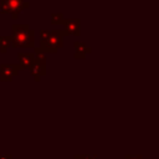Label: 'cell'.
<instances>
[{"label": "cell", "instance_id": "4", "mask_svg": "<svg viewBox=\"0 0 159 159\" xmlns=\"http://www.w3.org/2000/svg\"><path fill=\"white\" fill-rule=\"evenodd\" d=\"M65 32L66 34H71L75 36L80 35V21L75 20V19H70V20H65Z\"/></svg>", "mask_w": 159, "mask_h": 159}, {"label": "cell", "instance_id": "8", "mask_svg": "<svg viewBox=\"0 0 159 159\" xmlns=\"http://www.w3.org/2000/svg\"><path fill=\"white\" fill-rule=\"evenodd\" d=\"M75 46H76V53H81L82 56L86 53V52H88L89 51V48H87L86 46H84V43H80V42H76L75 43Z\"/></svg>", "mask_w": 159, "mask_h": 159}, {"label": "cell", "instance_id": "6", "mask_svg": "<svg viewBox=\"0 0 159 159\" xmlns=\"http://www.w3.org/2000/svg\"><path fill=\"white\" fill-rule=\"evenodd\" d=\"M30 68V72H31V75L32 76H41V75H43L45 73V60H42L41 62L40 61H34L32 62V65L29 67Z\"/></svg>", "mask_w": 159, "mask_h": 159}, {"label": "cell", "instance_id": "2", "mask_svg": "<svg viewBox=\"0 0 159 159\" xmlns=\"http://www.w3.org/2000/svg\"><path fill=\"white\" fill-rule=\"evenodd\" d=\"M63 34L65 31H50L46 39L42 40L41 48L46 52H56L58 47L63 43Z\"/></svg>", "mask_w": 159, "mask_h": 159}, {"label": "cell", "instance_id": "3", "mask_svg": "<svg viewBox=\"0 0 159 159\" xmlns=\"http://www.w3.org/2000/svg\"><path fill=\"white\" fill-rule=\"evenodd\" d=\"M24 6H26L24 0H1V11L11 12L14 17H16V14L20 12Z\"/></svg>", "mask_w": 159, "mask_h": 159}, {"label": "cell", "instance_id": "7", "mask_svg": "<svg viewBox=\"0 0 159 159\" xmlns=\"http://www.w3.org/2000/svg\"><path fill=\"white\" fill-rule=\"evenodd\" d=\"M19 61H20V68L24 67H30L32 65V62L35 61V56L34 53H19Z\"/></svg>", "mask_w": 159, "mask_h": 159}, {"label": "cell", "instance_id": "5", "mask_svg": "<svg viewBox=\"0 0 159 159\" xmlns=\"http://www.w3.org/2000/svg\"><path fill=\"white\" fill-rule=\"evenodd\" d=\"M16 75V67L12 65H2L1 66V80L2 81H10L12 76Z\"/></svg>", "mask_w": 159, "mask_h": 159}, {"label": "cell", "instance_id": "1", "mask_svg": "<svg viewBox=\"0 0 159 159\" xmlns=\"http://www.w3.org/2000/svg\"><path fill=\"white\" fill-rule=\"evenodd\" d=\"M12 47H32L34 31L27 25H15L12 27V36L10 39Z\"/></svg>", "mask_w": 159, "mask_h": 159}, {"label": "cell", "instance_id": "9", "mask_svg": "<svg viewBox=\"0 0 159 159\" xmlns=\"http://www.w3.org/2000/svg\"><path fill=\"white\" fill-rule=\"evenodd\" d=\"M61 20H62V14H53V15L51 16L52 24H57V22L61 21Z\"/></svg>", "mask_w": 159, "mask_h": 159}]
</instances>
